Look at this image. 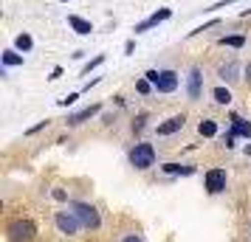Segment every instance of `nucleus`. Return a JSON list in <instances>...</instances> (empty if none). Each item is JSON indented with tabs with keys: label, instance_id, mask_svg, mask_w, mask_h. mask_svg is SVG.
I'll use <instances>...</instances> for the list:
<instances>
[{
	"label": "nucleus",
	"instance_id": "obj_1",
	"mask_svg": "<svg viewBox=\"0 0 251 242\" xmlns=\"http://www.w3.org/2000/svg\"><path fill=\"white\" fill-rule=\"evenodd\" d=\"M147 79L152 82L155 90H161V93H172L178 88V73H175V70H150Z\"/></svg>",
	"mask_w": 251,
	"mask_h": 242
},
{
	"label": "nucleus",
	"instance_id": "obj_2",
	"mask_svg": "<svg viewBox=\"0 0 251 242\" xmlns=\"http://www.w3.org/2000/svg\"><path fill=\"white\" fill-rule=\"evenodd\" d=\"M34 222H28V220H14L12 225H9V240L12 242H31L34 240Z\"/></svg>",
	"mask_w": 251,
	"mask_h": 242
},
{
	"label": "nucleus",
	"instance_id": "obj_3",
	"mask_svg": "<svg viewBox=\"0 0 251 242\" xmlns=\"http://www.w3.org/2000/svg\"><path fill=\"white\" fill-rule=\"evenodd\" d=\"M130 163L136 166V169H147L155 163V150H152V144H136V150L130 152Z\"/></svg>",
	"mask_w": 251,
	"mask_h": 242
},
{
	"label": "nucleus",
	"instance_id": "obj_4",
	"mask_svg": "<svg viewBox=\"0 0 251 242\" xmlns=\"http://www.w3.org/2000/svg\"><path fill=\"white\" fill-rule=\"evenodd\" d=\"M74 214L79 220L85 228H99V214H96V208L88 206V203H74Z\"/></svg>",
	"mask_w": 251,
	"mask_h": 242
},
{
	"label": "nucleus",
	"instance_id": "obj_5",
	"mask_svg": "<svg viewBox=\"0 0 251 242\" xmlns=\"http://www.w3.org/2000/svg\"><path fill=\"white\" fill-rule=\"evenodd\" d=\"M223 189H226V172H223V169L206 172V192H209V195H217V192H223Z\"/></svg>",
	"mask_w": 251,
	"mask_h": 242
},
{
	"label": "nucleus",
	"instance_id": "obj_6",
	"mask_svg": "<svg viewBox=\"0 0 251 242\" xmlns=\"http://www.w3.org/2000/svg\"><path fill=\"white\" fill-rule=\"evenodd\" d=\"M79 220H76V214H65V211H59L57 214V228L62 231V234H76V231H79Z\"/></svg>",
	"mask_w": 251,
	"mask_h": 242
},
{
	"label": "nucleus",
	"instance_id": "obj_7",
	"mask_svg": "<svg viewBox=\"0 0 251 242\" xmlns=\"http://www.w3.org/2000/svg\"><path fill=\"white\" fill-rule=\"evenodd\" d=\"M102 110V104H91V107H85V110H79V113L68 115V124L71 127H76V124H82V121H88V118H93V115Z\"/></svg>",
	"mask_w": 251,
	"mask_h": 242
},
{
	"label": "nucleus",
	"instance_id": "obj_8",
	"mask_svg": "<svg viewBox=\"0 0 251 242\" xmlns=\"http://www.w3.org/2000/svg\"><path fill=\"white\" fill-rule=\"evenodd\" d=\"M170 9H161L158 14H152V17H147L144 23H138L136 25V34H141V31H147V28H152V25H158V23H164V20H170Z\"/></svg>",
	"mask_w": 251,
	"mask_h": 242
},
{
	"label": "nucleus",
	"instance_id": "obj_9",
	"mask_svg": "<svg viewBox=\"0 0 251 242\" xmlns=\"http://www.w3.org/2000/svg\"><path fill=\"white\" fill-rule=\"evenodd\" d=\"M181 127H183V115H172L164 124H158V135H172V132H178Z\"/></svg>",
	"mask_w": 251,
	"mask_h": 242
},
{
	"label": "nucleus",
	"instance_id": "obj_10",
	"mask_svg": "<svg viewBox=\"0 0 251 242\" xmlns=\"http://www.w3.org/2000/svg\"><path fill=\"white\" fill-rule=\"evenodd\" d=\"M231 132L234 135H243V138H251V124L243 121L240 115H231Z\"/></svg>",
	"mask_w": 251,
	"mask_h": 242
},
{
	"label": "nucleus",
	"instance_id": "obj_11",
	"mask_svg": "<svg viewBox=\"0 0 251 242\" xmlns=\"http://www.w3.org/2000/svg\"><path fill=\"white\" fill-rule=\"evenodd\" d=\"M68 25L76 31V34H91L93 31V25L88 23V20H82V17H76V14H71L68 17Z\"/></svg>",
	"mask_w": 251,
	"mask_h": 242
},
{
	"label": "nucleus",
	"instance_id": "obj_12",
	"mask_svg": "<svg viewBox=\"0 0 251 242\" xmlns=\"http://www.w3.org/2000/svg\"><path fill=\"white\" fill-rule=\"evenodd\" d=\"M201 79H203L201 70L195 68L192 73H189V99H198V96H201Z\"/></svg>",
	"mask_w": 251,
	"mask_h": 242
},
{
	"label": "nucleus",
	"instance_id": "obj_13",
	"mask_svg": "<svg viewBox=\"0 0 251 242\" xmlns=\"http://www.w3.org/2000/svg\"><path fill=\"white\" fill-rule=\"evenodd\" d=\"M198 132H201L203 138H212V135L217 132V124H215V121H201V127H198Z\"/></svg>",
	"mask_w": 251,
	"mask_h": 242
},
{
	"label": "nucleus",
	"instance_id": "obj_14",
	"mask_svg": "<svg viewBox=\"0 0 251 242\" xmlns=\"http://www.w3.org/2000/svg\"><path fill=\"white\" fill-rule=\"evenodd\" d=\"M164 172H170V175H192L195 169H192V166H178V163H167V166H164Z\"/></svg>",
	"mask_w": 251,
	"mask_h": 242
},
{
	"label": "nucleus",
	"instance_id": "obj_15",
	"mask_svg": "<svg viewBox=\"0 0 251 242\" xmlns=\"http://www.w3.org/2000/svg\"><path fill=\"white\" fill-rule=\"evenodd\" d=\"M3 65H23V57L20 54H14V51H3Z\"/></svg>",
	"mask_w": 251,
	"mask_h": 242
},
{
	"label": "nucleus",
	"instance_id": "obj_16",
	"mask_svg": "<svg viewBox=\"0 0 251 242\" xmlns=\"http://www.w3.org/2000/svg\"><path fill=\"white\" fill-rule=\"evenodd\" d=\"M220 43L228 45V48H243V45H246V37H223Z\"/></svg>",
	"mask_w": 251,
	"mask_h": 242
},
{
	"label": "nucleus",
	"instance_id": "obj_17",
	"mask_svg": "<svg viewBox=\"0 0 251 242\" xmlns=\"http://www.w3.org/2000/svg\"><path fill=\"white\" fill-rule=\"evenodd\" d=\"M234 73H237V65H234V62H228V65H223V68H220V76H223V79H237V76H234Z\"/></svg>",
	"mask_w": 251,
	"mask_h": 242
},
{
	"label": "nucleus",
	"instance_id": "obj_18",
	"mask_svg": "<svg viewBox=\"0 0 251 242\" xmlns=\"http://www.w3.org/2000/svg\"><path fill=\"white\" fill-rule=\"evenodd\" d=\"M14 45L20 48V51H31V45H34V43H31V37H28V34H20L17 40H14Z\"/></svg>",
	"mask_w": 251,
	"mask_h": 242
},
{
	"label": "nucleus",
	"instance_id": "obj_19",
	"mask_svg": "<svg viewBox=\"0 0 251 242\" xmlns=\"http://www.w3.org/2000/svg\"><path fill=\"white\" fill-rule=\"evenodd\" d=\"M215 99L220 104H228V102H231V93H228L226 88H215Z\"/></svg>",
	"mask_w": 251,
	"mask_h": 242
},
{
	"label": "nucleus",
	"instance_id": "obj_20",
	"mask_svg": "<svg viewBox=\"0 0 251 242\" xmlns=\"http://www.w3.org/2000/svg\"><path fill=\"white\" fill-rule=\"evenodd\" d=\"M102 62H104V57H102V54H99V57H96V59H91V62L85 65V70H82V73H91V70H93V68H99Z\"/></svg>",
	"mask_w": 251,
	"mask_h": 242
},
{
	"label": "nucleus",
	"instance_id": "obj_21",
	"mask_svg": "<svg viewBox=\"0 0 251 242\" xmlns=\"http://www.w3.org/2000/svg\"><path fill=\"white\" fill-rule=\"evenodd\" d=\"M136 88H138V93H150V88H155V85H152L150 79H138Z\"/></svg>",
	"mask_w": 251,
	"mask_h": 242
},
{
	"label": "nucleus",
	"instance_id": "obj_22",
	"mask_svg": "<svg viewBox=\"0 0 251 242\" xmlns=\"http://www.w3.org/2000/svg\"><path fill=\"white\" fill-rule=\"evenodd\" d=\"M76 99H79V93H71V96H65V99H59V104H62V107H68V104H74Z\"/></svg>",
	"mask_w": 251,
	"mask_h": 242
},
{
	"label": "nucleus",
	"instance_id": "obj_23",
	"mask_svg": "<svg viewBox=\"0 0 251 242\" xmlns=\"http://www.w3.org/2000/svg\"><path fill=\"white\" fill-rule=\"evenodd\" d=\"M144 121H147V115H138L136 121H133V130H141L144 127Z\"/></svg>",
	"mask_w": 251,
	"mask_h": 242
},
{
	"label": "nucleus",
	"instance_id": "obj_24",
	"mask_svg": "<svg viewBox=\"0 0 251 242\" xmlns=\"http://www.w3.org/2000/svg\"><path fill=\"white\" fill-rule=\"evenodd\" d=\"M125 242H141L138 237H125Z\"/></svg>",
	"mask_w": 251,
	"mask_h": 242
},
{
	"label": "nucleus",
	"instance_id": "obj_25",
	"mask_svg": "<svg viewBox=\"0 0 251 242\" xmlns=\"http://www.w3.org/2000/svg\"><path fill=\"white\" fill-rule=\"evenodd\" d=\"M246 76H249V82H251V65H249V68H246Z\"/></svg>",
	"mask_w": 251,
	"mask_h": 242
}]
</instances>
